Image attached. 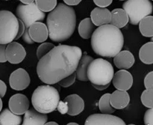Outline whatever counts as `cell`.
Returning a JSON list of instances; mask_svg holds the SVG:
<instances>
[{
  "instance_id": "2e32d148",
  "label": "cell",
  "mask_w": 153,
  "mask_h": 125,
  "mask_svg": "<svg viewBox=\"0 0 153 125\" xmlns=\"http://www.w3.org/2000/svg\"><path fill=\"white\" fill-rule=\"evenodd\" d=\"M95 26H102L110 24L111 19V12L106 7H95L91 11V17Z\"/></svg>"
},
{
  "instance_id": "9a60e30c",
  "label": "cell",
  "mask_w": 153,
  "mask_h": 125,
  "mask_svg": "<svg viewBox=\"0 0 153 125\" xmlns=\"http://www.w3.org/2000/svg\"><path fill=\"white\" fill-rule=\"evenodd\" d=\"M68 106L67 114L71 116H76L83 112L85 109V101L77 94H73L66 97L64 100Z\"/></svg>"
},
{
  "instance_id": "ee69618b",
  "label": "cell",
  "mask_w": 153,
  "mask_h": 125,
  "mask_svg": "<svg viewBox=\"0 0 153 125\" xmlns=\"http://www.w3.org/2000/svg\"><path fill=\"white\" fill-rule=\"evenodd\" d=\"M128 125H135V124H128Z\"/></svg>"
},
{
  "instance_id": "277c9868",
  "label": "cell",
  "mask_w": 153,
  "mask_h": 125,
  "mask_svg": "<svg viewBox=\"0 0 153 125\" xmlns=\"http://www.w3.org/2000/svg\"><path fill=\"white\" fill-rule=\"evenodd\" d=\"M60 101L58 89L51 85H43L34 89L31 103L34 110L43 114L55 111Z\"/></svg>"
},
{
  "instance_id": "5b68a950",
  "label": "cell",
  "mask_w": 153,
  "mask_h": 125,
  "mask_svg": "<svg viewBox=\"0 0 153 125\" xmlns=\"http://www.w3.org/2000/svg\"><path fill=\"white\" fill-rule=\"evenodd\" d=\"M17 19L22 21L25 25V32L22 36V40L27 44H33L34 43L28 34V28L36 22H42L46 17V13L37 8L34 2L29 4H19L16 9Z\"/></svg>"
},
{
  "instance_id": "30bf717a",
  "label": "cell",
  "mask_w": 153,
  "mask_h": 125,
  "mask_svg": "<svg viewBox=\"0 0 153 125\" xmlns=\"http://www.w3.org/2000/svg\"><path fill=\"white\" fill-rule=\"evenodd\" d=\"M85 125H126L124 121L111 114H94L88 116Z\"/></svg>"
},
{
  "instance_id": "5bb4252c",
  "label": "cell",
  "mask_w": 153,
  "mask_h": 125,
  "mask_svg": "<svg viewBox=\"0 0 153 125\" xmlns=\"http://www.w3.org/2000/svg\"><path fill=\"white\" fill-rule=\"evenodd\" d=\"M28 34L33 41L38 43H43L49 37L47 26L42 22L33 23L28 28Z\"/></svg>"
},
{
  "instance_id": "7dc6e473",
  "label": "cell",
  "mask_w": 153,
  "mask_h": 125,
  "mask_svg": "<svg viewBox=\"0 0 153 125\" xmlns=\"http://www.w3.org/2000/svg\"><path fill=\"white\" fill-rule=\"evenodd\" d=\"M120 1H124V0H120Z\"/></svg>"
},
{
  "instance_id": "f35d334b",
  "label": "cell",
  "mask_w": 153,
  "mask_h": 125,
  "mask_svg": "<svg viewBox=\"0 0 153 125\" xmlns=\"http://www.w3.org/2000/svg\"><path fill=\"white\" fill-rule=\"evenodd\" d=\"M92 85L94 88H96V89H97V90L103 91L108 87L109 85H110V83H109V84H107V85H95V84H92Z\"/></svg>"
},
{
  "instance_id": "836d02e7",
  "label": "cell",
  "mask_w": 153,
  "mask_h": 125,
  "mask_svg": "<svg viewBox=\"0 0 153 125\" xmlns=\"http://www.w3.org/2000/svg\"><path fill=\"white\" fill-rule=\"evenodd\" d=\"M113 0H94V4L99 7H107L112 3Z\"/></svg>"
},
{
  "instance_id": "e0dca14e",
  "label": "cell",
  "mask_w": 153,
  "mask_h": 125,
  "mask_svg": "<svg viewBox=\"0 0 153 125\" xmlns=\"http://www.w3.org/2000/svg\"><path fill=\"white\" fill-rule=\"evenodd\" d=\"M134 57L129 51H121L114 57V63L120 69L127 70L134 63Z\"/></svg>"
},
{
  "instance_id": "4316f807",
  "label": "cell",
  "mask_w": 153,
  "mask_h": 125,
  "mask_svg": "<svg viewBox=\"0 0 153 125\" xmlns=\"http://www.w3.org/2000/svg\"><path fill=\"white\" fill-rule=\"evenodd\" d=\"M37 8L42 12H51L57 6V0H34Z\"/></svg>"
},
{
  "instance_id": "c3c4849f",
  "label": "cell",
  "mask_w": 153,
  "mask_h": 125,
  "mask_svg": "<svg viewBox=\"0 0 153 125\" xmlns=\"http://www.w3.org/2000/svg\"><path fill=\"white\" fill-rule=\"evenodd\" d=\"M4 1H9V0H4Z\"/></svg>"
},
{
  "instance_id": "8fae6325",
  "label": "cell",
  "mask_w": 153,
  "mask_h": 125,
  "mask_svg": "<svg viewBox=\"0 0 153 125\" xmlns=\"http://www.w3.org/2000/svg\"><path fill=\"white\" fill-rule=\"evenodd\" d=\"M7 61L11 64H18L22 62L26 56L25 49L20 43L11 42L7 45L5 50Z\"/></svg>"
},
{
  "instance_id": "7c38bea8",
  "label": "cell",
  "mask_w": 153,
  "mask_h": 125,
  "mask_svg": "<svg viewBox=\"0 0 153 125\" xmlns=\"http://www.w3.org/2000/svg\"><path fill=\"white\" fill-rule=\"evenodd\" d=\"M9 110L15 115H21L29 110V101L25 95L18 93L9 99Z\"/></svg>"
},
{
  "instance_id": "8d00e7d4",
  "label": "cell",
  "mask_w": 153,
  "mask_h": 125,
  "mask_svg": "<svg viewBox=\"0 0 153 125\" xmlns=\"http://www.w3.org/2000/svg\"><path fill=\"white\" fill-rule=\"evenodd\" d=\"M7 91V86L4 81L0 80V98H3L5 95Z\"/></svg>"
},
{
  "instance_id": "7402d4cb",
  "label": "cell",
  "mask_w": 153,
  "mask_h": 125,
  "mask_svg": "<svg viewBox=\"0 0 153 125\" xmlns=\"http://www.w3.org/2000/svg\"><path fill=\"white\" fill-rule=\"evenodd\" d=\"M78 30L80 37L85 40H88L92 37L93 33L95 31V25L93 23L91 18H85L80 22Z\"/></svg>"
},
{
  "instance_id": "484cf974",
  "label": "cell",
  "mask_w": 153,
  "mask_h": 125,
  "mask_svg": "<svg viewBox=\"0 0 153 125\" xmlns=\"http://www.w3.org/2000/svg\"><path fill=\"white\" fill-rule=\"evenodd\" d=\"M110 93L104 94L99 101V109L102 114H111L115 112V109L110 104Z\"/></svg>"
},
{
  "instance_id": "6da1fadb",
  "label": "cell",
  "mask_w": 153,
  "mask_h": 125,
  "mask_svg": "<svg viewBox=\"0 0 153 125\" xmlns=\"http://www.w3.org/2000/svg\"><path fill=\"white\" fill-rule=\"evenodd\" d=\"M82 51L78 46L59 45L39 60L37 73L47 85L58 83L76 71Z\"/></svg>"
},
{
  "instance_id": "d4e9b609",
  "label": "cell",
  "mask_w": 153,
  "mask_h": 125,
  "mask_svg": "<svg viewBox=\"0 0 153 125\" xmlns=\"http://www.w3.org/2000/svg\"><path fill=\"white\" fill-rule=\"evenodd\" d=\"M139 30L143 37H153V16H147L142 19L139 22Z\"/></svg>"
},
{
  "instance_id": "3957f363",
  "label": "cell",
  "mask_w": 153,
  "mask_h": 125,
  "mask_svg": "<svg viewBox=\"0 0 153 125\" xmlns=\"http://www.w3.org/2000/svg\"><path fill=\"white\" fill-rule=\"evenodd\" d=\"M123 45L122 31L110 24L98 27L91 37V46L94 51L104 57H114L121 51Z\"/></svg>"
},
{
  "instance_id": "d590c367",
  "label": "cell",
  "mask_w": 153,
  "mask_h": 125,
  "mask_svg": "<svg viewBox=\"0 0 153 125\" xmlns=\"http://www.w3.org/2000/svg\"><path fill=\"white\" fill-rule=\"evenodd\" d=\"M18 22H19V29H18V32L17 34H16V38H15V40L20 38L23 35L24 32H25V25H24V23L22 21L19 20V19H18Z\"/></svg>"
},
{
  "instance_id": "d6986e66",
  "label": "cell",
  "mask_w": 153,
  "mask_h": 125,
  "mask_svg": "<svg viewBox=\"0 0 153 125\" xmlns=\"http://www.w3.org/2000/svg\"><path fill=\"white\" fill-rule=\"evenodd\" d=\"M48 120L47 115L35 110H28L24 115L22 125H44Z\"/></svg>"
},
{
  "instance_id": "ffe728a7",
  "label": "cell",
  "mask_w": 153,
  "mask_h": 125,
  "mask_svg": "<svg viewBox=\"0 0 153 125\" xmlns=\"http://www.w3.org/2000/svg\"><path fill=\"white\" fill-rule=\"evenodd\" d=\"M94 58L91 56H88L87 54L82 55L79 60L78 66L76 69V78L80 81H88V68L91 62L94 60Z\"/></svg>"
},
{
  "instance_id": "ac0fdd59",
  "label": "cell",
  "mask_w": 153,
  "mask_h": 125,
  "mask_svg": "<svg viewBox=\"0 0 153 125\" xmlns=\"http://www.w3.org/2000/svg\"><path fill=\"white\" fill-rule=\"evenodd\" d=\"M130 96L127 91L116 90L111 94L110 104L115 110H122L129 104Z\"/></svg>"
},
{
  "instance_id": "ba28073f",
  "label": "cell",
  "mask_w": 153,
  "mask_h": 125,
  "mask_svg": "<svg viewBox=\"0 0 153 125\" xmlns=\"http://www.w3.org/2000/svg\"><path fill=\"white\" fill-rule=\"evenodd\" d=\"M18 29L16 16L9 10H0V44L7 45L15 40Z\"/></svg>"
},
{
  "instance_id": "f6af8a7d",
  "label": "cell",
  "mask_w": 153,
  "mask_h": 125,
  "mask_svg": "<svg viewBox=\"0 0 153 125\" xmlns=\"http://www.w3.org/2000/svg\"><path fill=\"white\" fill-rule=\"evenodd\" d=\"M152 42H153V37H152Z\"/></svg>"
},
{
  "instance_id": "9c48e42d",
  "label": "cell",
  "mask_w": 153,
  "mask_h": 125,
  "mask_svg": "<svg viewBox=\"0 0 153 125\" xmlns=\"http://www.w3.org/2000/svg\"><path fill=\"white\" fill-rule=\"evenodd\" d=\"M30 82L31 79L29 74L22 68L13 71L9 77V84L13 90H24L29 86Z\"/></svg>"
},
{
  "instance_id": "4fadbf2b",
  "label": "cell",
  "mask_w": 153,
  "mask_h": 125,
  "mask_svg": "<svg viewBox=\"0 0 153 125\" xmlns=\"http://www.w3.org/2000/svg\"><path fill=\"white\" fill-rule=\"evenodd\" d=\"M113 84L117 90L128 91L133 85V77L127 70L121 69L114 74Z\"/></svg>"
},
{
  "instance_id": "60d3db41",
  "label": "cell",
  "mask_w": 153,
  "mask_h": 125,
  "mask_svg": "<svg viewBox=\"0 0 153 125\" xmlns=\"http://www.w3.org/2000/svg\"><path fill=\"white\" fill-rule=\"evenodd\" d=\"M44 125H59V124L55 121H50V122H46Z\"/></svg>"
},
{
  "instance_id": "bcb514c9",
  "label": "cell",
  "mask_w": 153,
  "mask_h": 125,
  "mask_svg": "<svg viewBox=\"0 0 153 125\" xmlns=\"http://www.w3.org/2000/svg\"><path fill=\"white\" fill-rule=\"evenodd\" d=\"M0 125H2V124H1V121H0Z\"/></svg>"
},
{
  "instance_id": "74e56055",
  "label": "cell",
  "mask_w": 153,
  "mask_h": 125,
  "mask_svg": "<svg viewBox=\"0 0 153 125\" xmlns=\"http://www.w3.org/2000/svg\"><path fill=\"white\" fill-rule=\"evenodd\" d=\"M65 4L68 6H75L79 4L82 0H64Z\"/></svg>"
},
{
  "instance_id": "7bdbcfd3",
  "label": "cell",
  "mask_w": 153,
  "mask_h": 125,
  "mask_svg": "<svg viewBox=\"0 0 153 125\" xmlns=\"http://www.w3.org/2000/svg\"><path fill=\"white\" fill-rule=\"evenodd\" d=\"M67 125H79V124H77V123H74V122H71V123L67 124Z\"/></svg>"
},
{
  "instance_id": "8992f818",
  "label": "cell",
  "mask_w": 153,
  "mask_h": 125,
  "mask_svg": "<svg viewBox=\"0 0 153 125\" xmlns=\"http://www.w3.org/2000/svg\"><path fill=\"white\" fill-rule=\"evenodd\" d=\"M88 78L92 84L107 85L111 83L114 74L113 66L106 60H94L88 68Z\"/></svg>"
},
{
  "instance_id": "b9f144b4",
  "label": "cell",
  "mask_w": 153,
  "mask_h": 125,
  "mask_svg": "<svg viewBox=\"0 0 153 125\" xmlns=\"http://www.w3.org/2000/svg\"><path fill=\"white\" fill-rule=\"evenodd\" d=\"M1 109H2V101H1V98H0V112H1Z\"/></svg>"
},
{
  "instance_id": "603a6c76",
  "label": "cell",
  "mask_w": 153,
  "mask_h": 125,
  "mask_svg": "<svg viewBox=\"0 0 153 125\" xmlns=\"http://www.w3.org/2000/svg\"><path fill=\"white\" fill-rule=\"evenodd\" d=\"M22 121L20 115L13 114L9 109H4L0 113V121L2 125H20Z\"/></svg>"
},
{
  "instance_id": "cb8c5ba5",
  "label": "cell",
  "mask_w": 153,
  "mask_h": 125,
  "mask_svg": "<svg viewBox=\"0 0 153 125\" xmlns=\"http://www.w3.org/2000/svg\"><path fill=\"white\" fill-rule=\"evenodd\" d=\"M139 57L143 63L153 64V42H149L142 46L139 51Z\"/></svg>"
},
{
  "instance_id": "4dcf8cb0",
  "label": "cell",
  "mask_w": 153,
  "mask_h": 125,
  "mask_svg": "<svg viewBox=\"0 0 153 125\" xmlns=\"http://www.w3.org/2000/svg\"><path fill=\"white\" fill-rule=\"evenodd\" d=\"M145 125H153V107L148 109L144 114Z\"/></svg>"
},
{
  "instance_id": "83f0119b",
  "label": "cell",
  "mask_w": 153,
  "mask_h": 125,
  "mask_svg": "<svg viewBox=\"0 0 153 125\" xmlns=\"http://www.w3.org/2000/svg\"><path fill=\"white\" fill-rule=\"evenodd\" d=\"M140 100L143 106L147 108L153 107V89H146L142 92Z\"/></svg>"
},
{
  "instance_id": "52a82bcc",
  "label": "cell",
  "mask_w": 153,
  "mask_h": 125,
  "mask_svg": "<svg viewBox=\"0 0 153 125\" xmlns=\"http://www.w3.org/2000/svg\"><path fill=\"white\" fill-rule=\"evenodd\" d=\"M123 9L128 14L130 23L137 25L142 19L152 14L153 5L150 0H126Z\"/></svg>"
},
{
  "instance_id": "44dd1931",
  "label": "cell",
  "mask_w": 153,
  "mask_h": 125,
  "mask_svg": "<svg viewBox=\"0 0 153 125\" xmlns=\"http://www.w3.org/2000/svg\"><path fill=\"white\" fill-rule=\"evenodd\" d=\"M129 22L128 14L123 8L114 9L111 11V19L110 25L118 28H124Z\"/></svg>"
},
{
  "instance_id": "d6a6232c",
  "label": "cell",
  "mask_w": 153,
  "mask_h": 125,
  "mask_svg": "<svg viewBox=\"0 0 153 125\" xmlns=\"http://www.w3.org/2000/svg\"><path fill=\"white\" fill-rule=\"evenodd\" d=\"M56 110H58V112L60 113H61L62 115L67 114V112H68V106H67V104L65 101H60Z\"/></svg>"
},
{
  "instance_id": "7a4b0ae2",
  "label": "cell",
  "mask_w": 153,
  "mask_h": 125,
  "mask_svg": "<svg viewBox=\"0 0 153 125\" xmlns=\"http://www.w3.org/2000/svg\"><path fill=\"white\" fill-rule=\"evenodd\" d=\"M46 26L49 37L53 42L61 43L70 39L76 26V14L73 7L64 3L57 4L48 14Z\"/></svg>"
},
{
  "instance_id": "f1b7e54d",
  "label": "cell",
  "mask_w": 153,
  "mask_h": 125,
  "mask_svg": "<svg viewBox=\"0 0 153 125\" xmlns=\"http://www.w3.org/2000/svg\"><path fill=\"white\" fill-rule=\"evenodd\" d=\"M55 45L51 43H43L38 46L37 49V57L39 60L41 59L43 57L47 54L54 47Z\"/></svg>"
},
{
  "instance_id": "681fc988",
  "label": "cell",
  "mask_w": 153,
  "mask_h": 125,
  "mask_svg": "<svg viewBox=\"0 0 153 125\" xmlns=\"http://www.w3.org/2000/svg\"><path fill=\"white\" fill-rule=\"evenodd\" d=\"M152 1H153V0H152Z\"/></svg>"
},
{
  "instance_id": "1f68e13d",
  "label": "cell",
  "mask_w": 153,
  "mask_h": 125,
  "mask_svg": "<svg viewBox=\"0 0 153 125\" xmlns=\"http://www.w3.org/2000/svg\"><path fill=\"white\" fill-rule=\"evenodd\" d=\"M144 86L146 89H153V71L148 73L145 77Z\"/></svg>"
},
{
  "instance_id": "ab89813d",
  "label": "cell",
  "mask_w": 153,
  "mask_h": 125,
  "mask_svg": "<svg viewBox=\"0 0 153 125\" xmlns=\"http://www.w3.org/2000/svg\"><path fill=\"white\" fill-rule=\"evenodd\" d=\"M23 4H29L31 3L34 2V0H19Z\"/></svg>"
},
{
  "instance_id": "e575fe53",
  "label": "cell",
  "mask_w": 153,
  "mask_h": 125,
  "mask_svg": "<svg viewBox=\"0 0 153 125\" xmlns=\"http://www.w3.org/2000/svg\"><path fill=\"white\" fill-rule=\"evenodd\" d=\"M6 47H7V45L0 44V62H7L5 55Z\"/></svg>"
},
{
  "instance_id": "f546056e",
  "label": "cell",
  "mask_w": 153,
  "mask_h": 125,
  "mask_svg": "<svg viewBox=\"0 0 153 125\" xmlns=\"http://www.w3.org/2000/svg\"><path fill=\"white\" fill-rule=\"evenodd\" d=\"M76 72H74L72 74H70V75H69L68 77H65V78L60 80L58 83L60 85V86H62V87L67 88V87H69V86H72V85L75 83V81H76Z\"/></svg>"
}]
</instances>
